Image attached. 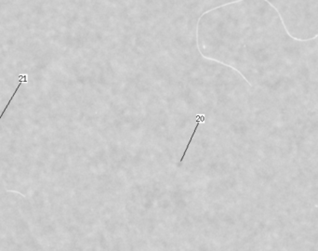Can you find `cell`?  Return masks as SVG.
Listing matches in <instances>:
<instances>
[{
    "instance_id": "2",
    "label": "cell",
    "mask_w": 318,
    "mask_h": 251,
    "mask_svg": "<svg viewBox=\"0 0 318 251\" xmlns=\"http://www.w3.org/2000/svg\"><path fill=\"white\" fill-rule=\"evenodd\" d=\"M20 82H19V85H18V87H17V89L15 90V91H14V93L12 94V96H11V98L9 99V100H8V102L7 103V105H6V107H5V109L3 110V112H2V114L0 115V120H1V118L3 117V115H4V114L6 113V111H7V109H8V107L9 106V104H10V102H11V100H13V98H14V96L16 95V93L18 92V90H19V89L21 88V86H22V84L23 83H26L27 82V80H26V75H20Z\"/></svg>"
},
{
    "instance_id": "1",
    "label": "cell",
    "mask_w": 318,
    "mask_h": 251,
    "mask_svg": "<svg viewBox=\"0 0 318 251\" xmlns=\"http://www.w3.org/2000/svg\"><path fill=\"white\" fill-rule=\"evenodd\" d=\"M205 120H206L205 115H198L196 116V125H195V127H194V129H193V131H192V134L191 138H190V140H189V142L187 143V146H186V148H185V150H184V152H183V154H182V158H181V160H180V166H182V162H183V159H184V157L186 156V153H187L188 150H189V147H190V145H191L192 141V139H193V137H194V135H195V133H196V130H197L198 126H200L201 123H205Z\"/></svg>"
}]
</instances>
